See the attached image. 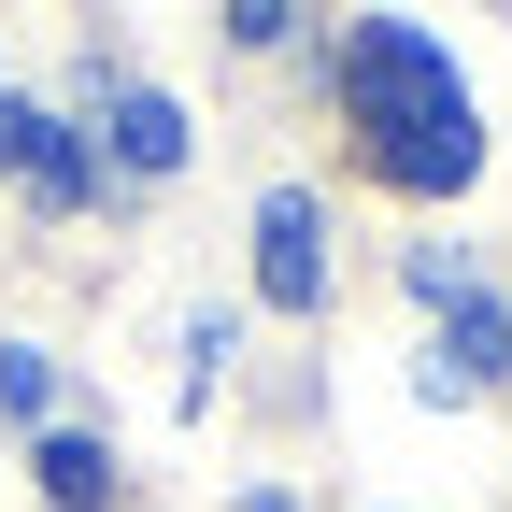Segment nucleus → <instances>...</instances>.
Returning a JSON list of instances; mask_svg holds the SVG:
<instances>
[{"instance_id": "1", "label": "nucleus", "mask_w": 512, "mask_h": 512, "mask_svg": "<svg viewBox=\"0 0 512 512\" xmlns=\"http://www.w3.org/2000/svg\"><path fill=\"white\" fill-rule=\"evenodd\" d=\"M342 114H356V157L384 185H413V200H441V185L484 171V114H470L456 72H441L427 29H356L342 43Z\"/></svg>"}, {"instance_id": "2", "label": "nucleus", "mask_w": 512, "mask_h": 512, "mask_svg": "<svg viewBox=\"0 0 512 512\" xmlns=\"http://www.w3.org/2000/svg\"><path fill=\"white\" fill-rule=\"evenodd\" d=\"M256 285H271L285 313H313V299H328V228H313V200H299V185L256 214Z\"/></svg>"}, {"instance_id": "3", "label": "nucleus", "mask_w": 512, "mask_h": 512, "mask_svg": "<svg viewBox=\"0 0 512 512\" xmlns=\"http://www.w3.org/2000/svg\"><path fill=\"white\" fill-rule=\"evenodd\" d=\"M0 171L29 185V200H86V143L57 114H29V100H0Z\"/></svg>"}, {"instance_id": "5", "label": "nucleus", "mask_w": 512, "mask_h": 512, "mask_svg": "<svg viewBox=\"0 0 512 512\" xmlns=\"http://www.w3.org/2000/svg\"><path fill=\"white\" fill-rule=\"evenodd\" d=\"M498 370H512V328H498V313H484V299H456V342H441V356H427V384H456V399H484V384H498Z\"/></svg>"}, {"instance_id": "8", "label": "nucleus", "mask_w": 512, "mask_h": 512, "mask_svg": "<svg viewBox=\"0 0 512 512\" xmlns=\"http://www.w3.org/2000/svg\"><path fill=\"white\" fill-rule=\"evenodd\" d=\"M242 512H285V498H242Z\"/></svg>"}, {"instance_id": "6", "label": "nucleus", "mask_w": 512, "mask_h": 512, "mask_svg": "<svg viewBox=\"0 0 512 512\" xmlns=\"http://www.w3.org/2000/svg\"><path fill=\"white\" fill-rule=\"evenodd\" d=\"M100 484H114V456H100V441H43V498H72V512H86Z\"/></svg>"}, {"instance_id": "7", "label": "nucleus", "mask_w": 512, "mask_h": 512, "mask_svg": "<svg viewBox=\"0 0 512 512\" xmlns=\"http://www.w3.org/2000/svg\"><path fill=\"white\" fill-rule=\"evenodd\" d=\"M228 29H242V43H285V29H299V0H228Z\"/></svg>"}, {"instance_id": "4", "label": "nucleus", "mask_w": 512, "mask_h": 512, "mask_svg": "<svg viewBox=\"0 0 512 512\" xmlns=\"http://www.w3.org/2000/svg\"><path fill=\"white\" fill-rule=\"evenodd\" d=\"M114 171H143V185L185 171V114H171L157 86H128V100H114Z\"/></svg>"}]
</instances>
